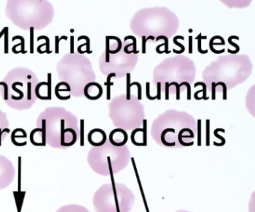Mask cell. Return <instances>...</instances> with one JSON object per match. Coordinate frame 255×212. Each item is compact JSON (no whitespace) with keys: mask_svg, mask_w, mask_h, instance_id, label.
<instances>
[{"mask_svg":"<svg viewBox=\"0 0 255 212\" xmlns=\"http://www.w3.org/2000/svg\"><path fill=\"white\" fill-rule=\"evenodd\" d=\"M234 39L239 40H240V37H239L238 36L236 35L230 36V37H228V43H229L230 45H231V46H234V47H235V50H231V49H228V53L237 54L240 52V46L237 45V43H234V42H233V40H234Z\"/></svg>","mask_w":255,"mask_h":212,"instance_id":"cell-18","label":"cell"},{"mask_svg":"<svg viewBox=\"0 0 255 212\" xmlns=\"http://www.w3.org/2000/svg\"><path fill=\"white\" fill-rule=\"evenodd\" d=\"M164 40L165 43H164V46H165V50H164V53L165 54H170L171 53V51L168 50V43H169V41H168V38L165 35H160L158 36L156 38H155V40L156 41H158L159 40Z\"/></svg>","mask_w":255,"mask_h":212,"instance_id":"cell-23","label":"cell"},{"mask_svg":"<svg viewBox=\"0 0 255 212\" xmlns=\"http://www.w3.org/2000/svg\"><path fill=\"white\" fill-rule=\"evenodd\" d=\"M133 85H136L138 88V100H142V88H141V85L138 82H133L130 83V87L133 86Z\"/></svg>","mask_w":255,"mask_h":212,"instance_id":"cell-27","label":"cell"},{"mask_svg":"<svg viewBox=\"0 0 255 212\" xmlns=\"http://www.w3.org/2000/svg\"><path fill=\"white\" fill-rule=\"evenodd\" d=\"M107 100H110L111 99V85H107Z\"/></svg>","mask_w":255,"mask_h":212,"instance_id":"cell-44","label":"cell"},{"mask_svg":"<svg viewBox=\"0 0 255 212\" xmlns=\"http://www.w3.org/2000/svg\"><path fill=\"white\" fill-rule=\"evenodd\" d=\"M198 85H201V86H202L203 88V96L202 97H202L203 100H208L209 97H207V85H206V84L204 83V82H196V83H195V85H194V87H195V88H196V87H198Z\"/></svg>","mask_w":255,"mask_h":212,"instance_id":"cell-25","label":"cell"},{"mask_svg":"<svg viewBox=\"0 0 255 212\" xmlns=\"http://www.w3.org/2000/svg\"><path fill=\"white\" fill-rule=\"evenodd\" d=\"M147 119H143V128H135L131 133V141L135 146H147Z\"/></svg>","mask_w":255,"mask_h":212,"instance_id":"cell-8","label":"cell"},{"mask_svg":"<svg viewBox=\"0 0 255 212\" xmlns=\"http://www.w3.org/2000/svg\"><path fill=\"white\" fill-rule=\"evenodd\" d=\"M129 39H130V40H132V43H133V45H132L133 49H132V52H133L134 54H138V52H139V51L136 50V38H135V37H134V36L128 35L125 37V41H127V40H129Z\"/></svg>","mask_w":255,"mask_h":212,"instance_id":"cell-26","label":"cell"},{"mask_svg":"<svg viewBox=\"0 0 255 212\" xmlns=\"http://www.w3.org/2000/svg\"><path fill=\"white\" fill-rule=\"evenodd\" d=\"M146 40H155V37H153V35H150V36H148V37H146Z\"/></svg>","mask_w":255,"mask_h":212,"instance_id":"cell-47","label":"cell"},{"mask_svg":"<svg viewBox=\"0 0 255 212\" xmlns=\"http://www.w3.org/2000/svg\"><path fill=\"white\" fill-rule=\"evenodd\" d=\"M135 199L126 185L113 182L98 189L94 195L93 205L97 212H129Z\"/></svg>","mask_w":255,"mask_h":212,"instance_id":"cell-4","label":"cell"},{"mask_svg":"<svg viewBox=\"0 0 255 212\" xmlns=\"http://www.w3.org/2000/svg\"><path fill=\"white\" fill-rule=\"evenodd\" d=\"M81 40H86V43H83V44H81L80 46H78V48H77V52H78V53L83 54V50H82V48H83V46H86V52H87L88 54L92 53V51L90 49V38L87 37V36L82 35L78 37V41Z\"/></svg>","mask_w":255,"mask_h":212,"instance_id":"cell-17","label":"cell"},{"mask_svg":"<svg viewBox=\"0 0 255 212\" xmlns=\"http://www.w3.org/2000/svg\"><path fill=\"white\" fill-rule=\"evenodd\" d=\"M164 46V43H162V44L158 45V46H156V51L158 54L164 53V51H161L160 49H160L161 46Z\"/></svg>","mask_w":255,"mask_h":212,"instance_id":"cell-46","label":"cell"},{"mask_svg":"<svg viewBox=\"0 0 255 212\" xmlns=\"http://www.w3.org/2000/svg\"><path fill=\"white\" fill-rule=\"evenodd\" d=\"M209 46H210V50H211V52L214 54L224 53V52H225V49H221V50H216V49H215V48L213 47V46H212L211 44H209Z\"/></svg>","mask_w":255,"mask_h":212,"instance_id":"cell-41","label":"cell"},{"mask_svg":"<svg viewBox=\"0 0 255 212\" xmlns=\"http://www.w3.org/2000/svg\"><path fill=\"white\" fill-rule=\"evenodd\" d=\"M106 61L110 62V39L106 37Z\"/></svg>","mask_w":255,"mask_h":212,"instance_id":"cell-28","label":"cell"},{"mask_svg":"<svg viewBox=\"0 0 255 212\" xmlns=\"http://www.w3.org/2000/svg\"><path fill=\"white\" fill-rule=\"evenodd\" d=\"M36 126L42 129L46 145L57 149L71 147L80 136L77 117L63 107L46 108L38 116Z\"/></svg>","mask_w":255,"mask_h":212,"instance_id":"cell-1","label":"cell"},{"mask_svg":"<svg viewBox=\"0 0 255 212\" xmlns=\"http://www.w3.org/2000/svg\"><path fill=\"white\" fill-rule=\"evenodd\" d=\"M201 119H198V146L201 145Z\"/></svg>","mask_w":255,"mask_h":212,"instance_id":"cell-35","label":"cell"},{"mask_svg":"<svg viewBox=\"0 0 255 212\" xmlns=\"http://www.w3.org/2000/svg\"><path fill=\"white\" fill-rule=\"evenodd\" d=\"M16 170L11 161L0 155V190L11 185L15 177Z\"/></svg>","mask_w":255,"mask_h":212,"instance_id":"cell-6","label":"cell"},{"mask_svg":"<svg viewBox=\"0 0 255 212\" xmlns=\"http://www.w3.org/2000/svg\"><path fill=\"white\" fill-rule=\"evenodd\" d=\"M30 141L34 146H46L45 137H44L41 128H36L31 131Z\"/></svg>","mask_w":255,"mask_h":212,"instance_id":"cell-14","label":"cell"},{"mask_svg":"<svg viewBox=\"0 0 255 212\" xmlns=\"http://www.w3.org/2000/svg\"><path fill=\"white\" fill-rule=\"evenodd\" d=\"M177 39H180V40H184V37L183 36L181 35H177L175 36V37L173 38V43H174V44L177 45V46H180V50L177 51L175 49H173V52L175 54H182L183 53V52H185V46H183L182 43H179L178 41H177Z\"/></svg>","mask_w":255,"mask_h":212,"instance_id":"cell-20","label":"cell"},{"mask_svg":"<svg viewBox=\"0 0 255 212\" xmlns=\"http://www.w3.org/2000/svg\"><path fill=\"white\" fill-rule=\"evenodd\" d=\"M130 79L131 74L129 73H127V100H130Z\"/></svg>","mask_w":255,"mask_h":212,"instance_id":"cell-24","label":"cell"},{"mask_svg":"<svg viewBox=\"0 0 255 212\" xmlns=\"http://www.w3.org/2000/svg\"><path fill=\"white\" fill-rule=\"evenodd\" d=\"M141 46H142V50H141V52L143 54L146 53V43H147V40H146V36L143 35L141 37Z\"/></svg>","mask_w":255,"mask_h":212,"instance_id":"cell-38","label":"cell"},{"mask_svg":"<svg viewBox=\"0 0 255 212\" xmlns=\"http://www.w3.org/2000/svg\"><path fill=\"white\" fill-rule=\"evenodd\" d=\"M179 85H180V87L183 86V85L186 87V88H187V100H191V86L189 82H183L179 84Z\"/></svg>","mask_w":255,"mask_h":212,"instance_id":"cell-32","label":"cell"},{"mask_svg":"<svg viewBox=\"0 0 255 212\" xmlns=\"http://www.w3.org/2000/svg\"><path fill=\"white\" fill-rule=\"evenodd\" d=\"M212 39H213V40H220L221 43H222V45H223V46H225V40H224V38H223V37H222V36H219V35L213 36V37H212Z\"/></svg>","mask_w":255,"mask_h":212,"instance_id":"cell-43","label":"cell"},{"mask_svg":"<svg viewBox=\"0 0 255 212\" xmlns=\"http://www.w3.org/2000/svg\"><path fill=\"white\" fill-rule=\"evenodd\" d=\"M207 38V36H202L201 33H200V34L195 37V39L198 40V51L199 53L207 54V52H208V50H207V49H206V50H203L202 48H201V46H201V40H206Z\"/></svg>","mask_w":255,"mask_h":212,"instance_id":"cell-22","label":"cell"},{"mask_svg":"<svg viewBox=\"0 0 255 212\" xmlns=\"http://www.w3.org/2000/svg\"><path fill=\"white\" fill-rule=\"evenodd\" d=\"M210 119L206 120V129H207V145H210Z\"/></svg>","mask_w":255,"mask_h":212,"instance_id":"cell-34","label":"cell"},{"mask_svg":"<svg viewBox=\"0 0 255 212\" xmlns=\"http://www.w3.org/2000/svg\"><path fill=\"white\" fill-rule=\"evenodd\" d=\"M27 137V134L23 128H16L13 131L11 134V142L13 144L15 145L18 139H26Z\"/></svg>","mask_w":255,"mask_h":212,"instance_id":"cell-16","label":"cell"},{"mask_svg":"<svg viewBox=\"0 0 255 212\" xmlns=\"http://www.w3.org/2000/svg\"><path fill=\"white\" fill-rule=\"evenodd\" d=\"M8 125H9V122L7 119L6 113L2 112V110L0 109V146H2V140L10 132Z\"/></svg>","mask_w":255,"mask_h":212,"instance_id":"cell-13","label":"cell"},{"mask_svg":"<svg viewBox=\"0 0 255 212\" xmlns=\"http://www.w3.org/2000/svg\"><path fill=\"white\" fill-rule=\"evenodd\" d=\"M218 131H222V132H225V129H223V128H216V130L214 131V135L216 136V137H218V138L220 139V140H222V146H223L224 144L225 143V139L223 137H222V136L219 135V134H218Z\"/></svg>","mask_w":255,"mask_h":212,"instance_id":"cell-31","label":"cell"},{"mask_svg":"<svg viewBox=\"0 0 255 212\" xmlns=\"http://www.w3.org/2000/svg\"><path fill=\"white\" fill-rule=\"evenodd\" d=\"M5 13L12 23L22 29L41 30L51 23L54 8L46 0H9Z\"/></svg>","mask_w":255,"mask_h":212,"instance_id":"cell-2","label":"cell"},{"mask_svg":"<svg viewBox=\"0 0 255 212\" xmlns=\"http://www.w3.org/2000/svg\"><path fill=\"white\" fill-rule=\"evenodd\" d=\"M51 73L47 74V82H38L35 87L36 98L41 100H51Z\"/></svg>","mask_w":255,"mask_h":212,"instance_id":"cell-7","label":"cell"},{"mask_svg":"<svg viewBox=\"0 0 255 212\" xmlns=\"http://www.w3.org/2000/svg\"><path fill=\"white\" fill-rule=\"evenodd\" d=\"M193 37L192 35L189 36V53L192 54V49H193Z\"/></svg>","mask_w":255,"mask_h":212,"instance_id":"cell-40","label":"cell"},{"mask_svg":"<svg viewBox=\"0 0 255 212\" xmlns=\"http://www.w3.org/2000/svg\"><path fill=\"white\" fill-rule=\"evenodd\" d=\"M116 146L110 145L107 142L99 147H94L89 152L88 161L89 165L95 173L103 176H113L119 173L126 166L125 156L121 155L122 152H115Z\"/></svg>","mask_w":255,"mask_h":212,"instance_id":"cell-5","label":"cell"},{"mask_svg":"<svg viewBox=\"0 0 255 212\" xmlns=\"http://www.w3.org/2000/svg\"><path fill=\"white\" fill-rule=\"evenodd\" d=\"M56 212H90L86 207L79 205H68L61 207Z\"/></svg>","mask_w":255,"mask_h":212,"instance_id":"cell-15","label":"cell"},{"mask_svg":"<svg viewBox=\"0 0 255 212\" xmlns=\"http://www.w3.org/2000/svg\"><path fill=\"white\" fill-rule=\"evenodd\" d=\"M2 82L7 85L5 102L16 110L30 108L36 101L35 87L39 80L35 73L26 67H16L7 73Z\"/></svg>","mask_w":255,"mask_h":212,"instance_id":"cell-3","label":"cell"},{"mask_svg":"<svg viewBox=\"0 0 255 212\" xmlns=\"http://www.w3.org/2000/svg\"><path fill=\"white\" fill-rule=\"evenodd\" d=\"M113 77H116V73H111L109 74V76H107V82L104 83V85H113V82H111V79Z\"/></svg>","mask_w":255,"mask_h":212,"instance_id":"cell-37","label":"cell"},{"mask_svg":"<svg viewBox=\"0 0 255 212\" xmlns=\"http://www.w3.org/2000/svg\"><path fill=\"white\" fill-rule=\"evenodd\" d=\"M189 212V211H186V210H180V211H177V212Z\"/></svg>","mask_w":255,"mask_h":212,"instance_id":"cell-48","label":"cell"},{"mask_svg":"<svg viewBox=\"0 0 255 212\" xmlns=\"http://www.w3.org/2000/svg\"><path fill=\"white\" fill-rule=\"evenodd\" d=\"M107 134L101 128H94L88 134V141L94 147H99L107 141Z\"/></svg>","mask_w":255,"mask_h":212,"instance_id":"cell-10","label":"cell"},{"mask_svg":"<svg viewBox=\"0 0 255 212\" xmlns=\"http://www.w3.org/2000/svg\"><path fill=\"white\" fill-rule=\"evenodd\" d=\"M55 95L60 100H68L71 97V89L67 82H60L55 88Z\"/></svg>","mask_w":255,"mask_h":212,"instance_id":"cell-12","label":"cell"},{"mask_svg":"<svg viewBox=\"0 0 255 212\" xmlns=\"http://www.w3.org/2000/svg\"><path fill=\"white\" fill-rule=\"evenodd\" d=\"M42 39H44V40H46V43H44V44L39 45V46H38V48H37V50H38V51L41 50V49L43 46H46L45 52H47V54L50 53L51 51L50 50V38H49L47 36L41 35L38 37V40H37L39 41V40H42Z\"/></svg>","mask_w":255,"mask_h":212,"instance_id":"cell-21","label":"cell"},{"mask_svg":"<svg viewBox=\"0 0 255 212\" xmlns=\"http://www.w3.org/2000/svg\"><path fill=\"white\" fill-rule=\"evenodd\" d=\"M104 89L99 83L90 82L85 85L83 94L89 100H98L102 97Z\"/></svg>","mask_w":255,"mask_h":212,"instance_id":"cell-9","label":"cell"},{"mask_svg":"<svg viewBox=\"0 0 255 212\" xmlns=\"http://www.w3.org/2000/svg\"><path fill=\"white\" fill-rule=\"evenodd\" d=\"M146 97H147V100H156V96L155 97H151L150 94V82H146Z\"/></svg>","mask_w":255,"mask_h":212,"instance_id":"cell-30","label":"cell"},{"mask_svg":"<svg viewBox=\"0 0 255 212\" xmlns=\"http://www.w3.org/2000/svg\"><path fill=\"white\" fill-rule=\"evenodd\" d=\"M172 85H174L176 87V90H177V97H176V100H180V87L179 85V84L177 83V82H173L169 83V87L172 86Z\"/></svg>","mask_w":255,"mask_h":212,"instance_id":"cell-33","label":"cell"},{"mask_svg":"<svg viewBox=\"0 0 255 212\" xmlns=\"http://www.w3.org/2000/svg\"><path fill=\"white\" fill-rule=\"evenodd\" d=\"M17 39H18V40H20V43H17V44L14 45V46H13L12 52L14 53V52H15L16 48L18 47L19 46H21V51H20V52H22L23 54L26 53V51L25 50L24 38H23V37H22V36L16 35L13 37L12 41H14V40H17Z\"/></svg>","mask_w":255,"mask_h":212,"instance_id":"cell-19","label":"cell"},{"mask_svg":"<svg viewBox=\"0 0 255 212\" xmlns=\"http://www.w3.org/2000/svg\"><path fill=\"white\" fill-rule=\"evenodd\" d=\"M211 85H212V100H216V82H212Z\"/></svg>","mask_w":255,"mask_h":212,"instance_id":"cell-39","label":"cell"},{"mask_svg":"<svg viewBox=\"0 0 255 212\" xmlns=\"http://www.w3.org/2000/svg\"><path fill=\"white\" fill-rule=\"evenodd\" d=\"M128 138L129 137H128V133L122 128L113 129L110 132V137H109L110 143L116 147H122L125 146L127 142L128 141Z\"/></svg>","mask_w":255,"mask_h":212,"instance_id":"cell-11","label":"cell"},{"mask_svg":"<svg viewBox=\"0 0 255 212\" xmlns=\"http://www.w3.org/2000/svg\"><path fill=\"white\" fill-rule=\"evenodd\" d=\"M219 85H221L222 87V92H223V100H227V85L225 82H219L217 83H216V87L219 86Z\"/></svg>","mask_w":255,"mask_h":212,"instance_id":"cell-29","label":"cell"},{"mask_svg":"<svg viewBox=\"0 0 255 212\" xmlns=\"http://www.w3.org/2000/svg\"><path fill=\"white\" fill-rule=\"evenodd\" d=\"M156 100H161V82H157V94H156Z\"/></svg>","mask_w":255,"mask_h":212,"instance_id":"cell-42","label":"cell"},{"mask_svg":"<svg viewBox=\"0 0 255 212\" xmlns=\"http://www.w3.org/2000/svg\"><path fill=\"white\" fill-rule=\"evenodd\" d=\"M203 90H199V91H196V92L195 93V94H194V97H195V100H203L202 97H198V94H200V93H202Z\"/></svg>","mask_w":255,"mask_h":212,"instance_id":"cell-45","label":"cell"},{"mask_svg":"<svg viewBox=\"0 0 255 212\" xmlns=\"http://www.w3.org/2000/svg\"><path fill=\"white\" fill-rule=\"evenodd\" d=\"M169 82L165 83V100H169Z\"/></svg>","mask_w":255,"mask_h":212,"instance_id":"cell-36","label":"cell"}]
</instances>
